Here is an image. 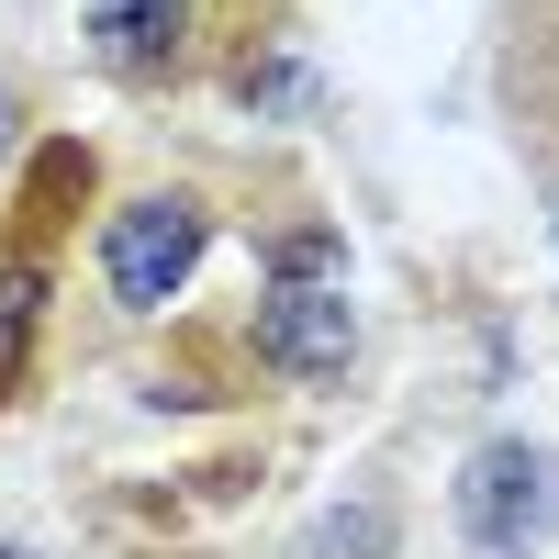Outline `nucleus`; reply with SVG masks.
Wrapping results in <instances>:
<instances>
[{
    "instance_id": "nucleus-1",
    "label": "nucleus",
    "mask_w": 559,
    "mask_h": 559,
    "mask_svg": "<svg viewBox=\"0 0 559 559\" xmlns=\"http://www.w3.org/2000/svg\"><path fill=\"white\" fill-rule=\"evenodd\" d=\"M213 247V224L191 191H146V202H123L102 224V280H112V302L123 313H168L179 292H191V269Z\"/></svg>"
},
{
    "instance_id": "nucleus-2",
    "label": "nucleus",
    "mask_w": 559,
    "mask_h": 559,
    "mask_svg": "<svg viewBox=\"0 0 559 559\" xmlns=\"http://www.w3.org/2000/svg\"><path fill=\"white\" fill-rule=\"evenodd\" d=\"M459 526H471L481 559H526V548H548V526H559V459L526 448V437H492L471 471H459Z\"/></svg>"
},
{
    "instance_id": "nucleus-3",
    "label": "nucleus",
    "mask_w": 559,
    "mask_h": 559,
    "mask_svg": "<svg viewBox=\"0 0 559 559\" xmlns=\"http://www.w3.org/2000/svg\"><path fill=\"white\" fill-rule=\"evenodd\" d=\"M258 358L280 369V381H347V358H358V302H347V280H269V302H258Z\"/></svg>"
},
{
    "instance_id": "nucleus-4",
    "label": "nucleus",
    "mask_w": 559,
    "mask_h": 559,
    "mask_svg": "<svg viewBox=\"0 0 559 559\" xmlns=\"http://www.w3.org/2000/svg\"><path fill=\"white\" fill-rule=\"evenodd\" d=\"M191 45V0H90V57L112 79H157Z\"/></svg>"
},
{
    "instance_id": "nucleus-5",
    "label": "nucleus",
    "mask_w": 559,
    "mask_h": 559,
    "mask_svg": "<svg viewBox=\"0 0 559 559\" xmlns=\"http://www.w3.org/2000/svg\"><path fill=\"white\" fill-rule=\"evenodd\" d=\"M392 537H403V526H392V503H381V492H358V503H324V515L302 526L292 559H392Z\"/></svg>"
},
{
    "instance_id": "nucleus-6",
    "label": "nucleus",
    "mask_w": 559,
    "mask_h": 559,
    "mask_svg": "<svg viewBox=\"0 0 559 559\" xmlns=\"http://www.w3.org/2000/svg\"><path fill=\"white\" fill-rule=\"evenodd\" d=\"M34 313H45V258H0V381L23 369V347H34Z\"/></svg>"
},
{
    "instance_id": "nucleus-7",
    "label": "nucleus",
    "mask_w": 559,
    "mask_h": 559,
    "mask_svg": "<svg viewBox=\"0 0 559 559\" xmlns=\"http://www.w3.org/2000/svg\"><path fill=\"white\" fill-rule=\"evenodd\" d=\"M236 102H247V112H302L313 79H302L292 57H247V68H236Z\"/></svg>"
},
{
    "instance_id": "nucleus-8",
    "label": "nucleus",
    "mask_w": 559,
    "mask_h": 559,
    "mask_svg": "<svg viewBox=\"0 0 559 559\" xmlns=\"http://www.w3.org/2000/svg\"><path fill=\"white\" fill-rule=\"evenodd\" d=\"M269 280H347V247L324 236V224H302V236L269 247Z\"/></svg>"
},
{
    "instance_id": "nucleus-9",
    "label": "nucleus",
    "mask_w": 559,
    "mask_h": 559,
    "mask_svg": "<svg viewBox=\"0 0 559 559\" xmlns=\"http://www.w3.org/2000/svg\"><path fill=\"white\" fill-rule=\"evenodd\" d=\"M12 123H23V112H12V102H0V157H12Z\"/></svg>"
},
{
    "instance_id": "nucleus-10",
    "label": "nucleus",
    "mask_w": 559,
    "mask_h": 559,
    "mask_svg": "<svg viewBox=\"0 0 559 559\" xmlns=\"http://www.w3.org/2000/svg\"><path fill=\"white\" fill-rule=\"evenodd\" d=\"M0 559H34V548H12V537H0Z\"/></svg>"
}]
</instances>
